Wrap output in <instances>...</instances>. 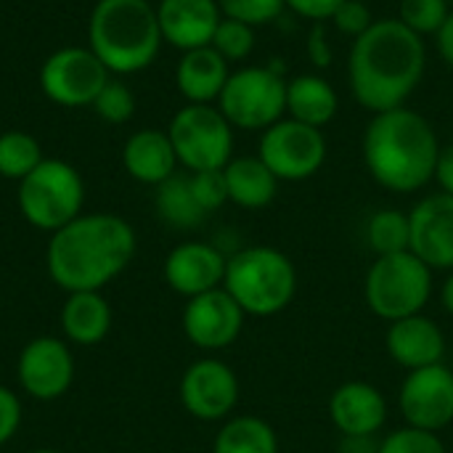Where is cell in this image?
Wrapping results in <instances>:
<instances>
[{
    "label": "cell",
    "instance_id": "6da1fadb",
    "mask_svg": "<svg viewBox=\"0 0 453 453\" xmlns=\"http://www.w3.org/2000/svg\"><path fill=\"white\" fill-rule=\"evenodd\" d=\"M425 66L427 48L417 32L401 19H374L350 48L348 80L353 98L374 114L406 106L425 77Z\"/></svg>",
    "mask_w": 453,
    "mask_h": 453
},
{
    "label": "cell",
    "instance_id": "7a4b0ae2",
    "mask_svg": "<svg viewBox=\"0 0 453 453\" xmlns=\"http://www.w3.org/2000/svg\"><path fill=\"white\" fill-rule=\"evenodd\" d=\"M133 226L111 212H82L56 234L45 250L50 281L69 292H101L135 257Z\"/></svg>",
    "mask_w": 453,
    "mask_h": 453
},
{
    "label": "cell",
    "instance_id": "3957f363",
    "mask_svg": "<svg viewBox=\"0 0 453 453\" xmlns=\"http://www.w3.org/2000/svg\"><path fill=\"white\" fill-rule=\"evenodd\" d=\"M361 154L377 186L393 194H414L435 180L441 141L425 114L398 106L372 117Z\"/></svg>",
    "mask_w": 453,
    "mask_h": 453
},
{
    "label": "cell",
    "instance_id": "277c9868",
    "mask_svg": "<svg viewBox=\"0 0 453 453\" xmlns=\"http://www.w3.org/2000/svg\"><path fill=\"white\" fill-rule=\"evenodd\" d=\"M157 5L149 0H98L88 19V48L109 74L149 69L162 48Z\"/></svg>",
    "mask_w": 453,
    "mask_h": 453
},
{
    "label": "cell",
    "instance_id": "5b68a950",
    "mask_svg": "<svg viewBox=\"0 0 453 453\" xmlns=\"http://www.w3.org/2000/svg\"><path fill=\"white\" fill-rule=\"evenodd\" d=\"M223 289L247 316L271 319L292 305L297 295V268L289 255L276 247H244L228 257Z\"/></svg>",
    "mask_w": 453,
    "mask_h": 453
},
{
    "label": "cell",
    "instance_id": "8992f818",
    "mask_svg": "<svg viewBox=\"0 0 453 453\" xmlns=\"http://www.w3.org/2000/svg\"><path fill=\"white\" fill-rule=\"evenodd\" d=\"M433 273L411 250L374 257L364 281L369 311L388 324L425 313L433 300Z\"/></svg>",
    "mask_w": 453,
    "mask_h": 453
},
{
    "label": "cell",
    "instance_id": "52a82bcc",
    "mask_svg": "<svg viewBox=\"0 0 453 453\" xmlns=\"http://www.w3.org/2000/svg\"><path fill=\"white\" fill-rule=\"evenodd\" d=\"M19 212L37 228L56 234L82 215L85 183L77 167L64 159H42L24 180H19Z\"/></svg>",
    "mask_w": 453,
    "mask_h": 453
},
{
    "label": "cell",
    "instance_id": "ba28073f",
    "mask_svg": "<svg viewBox=\"0 0 453 453\" xmlns=\"http://www.w3.org/2000/svg\"><path fill=\"white\" fill-rule=\"evenodd\" d=\"M167 135L178 165L188 173L223 170L234 159V127L212 104L180 106L167 125Z\"/></svg>",
    "mask_w": 453,
    "mask_h": 453
},
{
    "label": "cell",
    "instance_id": "9c48e42d",
    "mask_svg": "<svg viewBox=\"0 0 453 453\" xmlns=\"http://www.w3.org/2000/svg\"><path fill=\"white\" fill-rule=\"evenodd\" d=\"M218 109L236 130H268L287 111V80L276 66H244L231 72Z\"/></svg>",
    "mask_w": 453,
    "mask_h": 453
},
{
    "label": "cell",
    "instance_id": "30bf717a",
    "mask_svg": "<svg viewBox=\"0 0 453 453\" xmlns=\"http://www.w3.org/2000/svg\"><path fill=\"white\" fill-rule=\"evenodd\" d=\"M326 135L319 127L297 122L292 117L279 119L260 135L257 157L268 170L287 183H300L313 178L326 162Z\"/></svg>",
    "mask_w": 453,
    "mask_h": 453
},
{
    "label": "cell",
    "instance_id": "8fae6325",
    "mask_svg": "<svg viewBox=\"0 0 453 453\" xmlns=\"http://www.w3.org/2000/svg\"><path fill=\"white\" fill-rule=\"evenodd\" d=\"M109 82V69L101 58L82 45L53 50L40 66V90L48 101L64 109L93 106L96 96Z\"/></svg>",
    "mask_w": 453,
    "mask_h": 453
},
{
    "label": "cell",
    "instance_id": "7c38bea8",
    "mask_svg": "<svg viewBox=\"0 0 453 453\" xmlns=\"http://www.w3.org/2000/svg\"><path fill=\"white\" fill-rule=\"evenodd\" d=\"M178 395H180V406L194 419L226 422L234 417L239 406L242 388L236 372L226 361L215 356H204L183 372Z\"/></svg>",
    "mask_w": 453,
    "mask_h": 453
},
{
    "label": "cell",
    "instance_id": "4fadbf2b",
    "mask_svg": "<svg viewBox=\"0 0 453 453\" xmlns=\"http://www.w3.org/2000/svg\"><path fill=\"white\" fill-rule=\"evenodd\" d=\"M398 409L409 427L441 433L453 425V369L435 364L406 372L398 390Z\"/></svg>",
    "mask_w": 453,
    "mask_h": 453
},
{
    "label": "cell",
    "instance_id": "5bb4252c",
    "mask_svg": "<svg viewBox=\"0 0 453 453\" xmlns=\"http://www.w3.org/2000/svg\"><path fill=\"white\" fill-rule=\"evenodd\" d=\"M19 388L35 401H56L74 382V356L58 337H35L24 345L16 364Z\"/></svg>",
    "mask_w": 453,
    "mask_h": 453
},
{
    "label": "cell",
    "instance_id": "9a60e30c",
    "mask_svg": "<svg viewBox=\"0 0 453 453\" xmlns=\"http://www.w3.org/2000/svg\"><path fill=\"white\" fill-rule=\"evenodd\" d=\"M247 313L239 308V303L220 287L212 292H204L199 297H191L183 308V334L188 342L204 353H218L231 348L244 329Z\"/></svg>",
    "mask_w": 453,
    "mask_h": 453
},
{
    "label": "cell",
    "instance_id": "2e32d148",
    "mask_svg": "<svg viewBox=\"0 0 453 453\" xmlns=\"http://www.w3.org/2000/svg\"><path fill=\"white\" fill-rule=\"evenodd\" d=\"M411 252L433 271H453V196L438 191L419 199L411 212Z\"/></svg>",
    "mask_w": 453,
    "mask_h": 453
},
{
    "label": "cell",
    "instance_id": "e0dca14e",
    "mask_svg": "<svg viewBox=\"0 0 453 453\" xmlns=\"http://www.w3.org/2000/svg\"><path fill=\"white\" fill-rule=\"evenodd\" d=\"M226 263L228 257L218 247L207 242H183L170 250V255L165 257L162 273H165L167 287L175 295L191 300V297H199L204 292L223 287Z\"/></svg>",
    "mask_w": 453,
    "mask_h": 453
},
{
    "label": "cell",
    "instance_id": "ac0fdd59",
    "mask_svg": "<svg viewBox=\"0 0 453 453\" xmlns=\"http://www.w3.org/2000/svg\"><path fill=\"white\" fill-rule=\"evenodd\" d=\"M329 419L342 438H374L388 425V398L372 382H342L329 395Z\"/></svg>",
    "mask_w": 453,
    "mask_h": 453
},
{
    "label": "cell",
    "instance_id": "d6986e66",
    "mask_svg": "<svg viewBox=\"0 0 453 453\" xmlns=\"http://www.w3.org/2000/svg\"><path fill=\"white\" fill-rule=\"evenodd\" d=\"M388 356L406 372L427 369L443 364L446 358V334L438 321L425 313L388 324L385 334Z\"/></svg>",
    "mask_w": 453,
    "mask_h": 453
},
{
    "label": "cell",
    "instance_id": "ffe728a7",
    "mask_svg": "<svg viewBox=\"0 0 453 453\" xmlns=\"http://www.w3.org/2000/svg\"><path fill=\"white\" fill-rule=\"evenodd\" d=\"M157 19L162 40L186 53L212 42L223 13L218 0H159Z\"/></svg>",
    "mask_w": 453,
    "mask_h": 453
},
{
    "label": "cell",
    "instance_id": "44dd1931",
    "mask_svg": "<svg viewBox=\"0 0 453 453\" xmlns=\"http://www.w3.org/2000/svg\"><path fill=\"white\" fill-rule=\"evenodd\" d=\"M122 165L127 170V175L143 186H159L167 178L175 175L178 167V157L173 149V141L167 135V130H135L122 149Z\"/></svg>",
    "mask_w": 453,
    "mask_h": 453
},
{
    "label": "cell",
    "instance_id": "7402d4cb",
    "mask_svg": "<svg viewBox=\"0 0 453 453\" xmlns=\"http://www.w3.org/2000/svg\"><path fill=\"white\" fill-rule=\"evenodd\" d=\"M228 77V61L212 45L186 50L175 66V85L188 104H215Z\"/></svg>",
    "mask_w": 453,
    "mask_h": 453
},
{
    "label": "cell",
    "instance_id": "603a6c76",
    "mask_svg": "<svg viewBox=\"0 0 453 453\" xmlns=\"http://www.w3.org/2000/svg\"><path fill=\"white\" fill-rule=\"evenodd\" d=\"M58 319L66 342L80 348L98 345L111 329V308L101 292H69Z\"/></svg>",
    "mask_w": 453,
    "mask_h": 453
},
{
    "label": "cell",
    "instance_id": "cb8c5ba5",
    "mask_svg": "<svg viewBox=\"0 0 453 453\" xmlns=\"http://www.w3.org/2000/svg\"><path fill=\"white\" fill-rule=\"evenodd\" d=\"M228 202L242 210H263L279 194V178L268 170L260 157H234L226 167Z\"/></svg>",
    "mask_w": 453,
    "mask_h": 453
},
{
    "label": "cell",
    "instance_id": "d4e9b609",
    "mask_svg": "<svg viewBox=\"0 0 453 453\" xmlns=\"http://www.w3.org/2000/svg\"><path fill=\"white\" fill-rule=\"evenodd\" d=\"M340 109V96L321 74H297L287 80V111L292 119L324 130Z\"/></svg>",
    "mask_w": 453,
    "mask_h": 453
},
{
    "label": "cell",
    "instance_id": "484cf974",
    "mask_svg": "<svg viewBox=\"0 0 453 453\" xmlns=\"http://www.w3.org/2000/svg\"><path fill=\"white\" fill-rule=\"evenodd\" d=\"M212 453H279V435L260 417H231L218 430Z\"/></svg>",
    "mask_w": 453,
    "mask_h": 453
},
{
    "label": "cell",
    "instance_id": "4316f807",
    "mask_svg": "<svg viewBox=\"0 0 453 453\" xmlns=\"http://www.w3.org/2000/svg\"><path fill=\"white\" fill-rule=\"evenodd\" d=\"M157 215L173 226V228H180V231H188V228H196L202 226V220L207 218V212L199 207V202L194 199V191H191V183H188V175H173L167 178L165 183L157 186Z\"/></svg>",
    "mask_w": 453,
    "mask_h": 453
},
{
    "label": "cell",
    "instance_id": "83f0119b",
    "mask_svg": "<svg viewBox=\"0 0 453 453\" xmlns=\"http://www.w3.org/2000/svg\"><path fill=\"white\" fill-rule=\"evenodd\" d=\"M366 244L372 252L380 255H395L406 252L411 247V223L409 212L401 210H377L366 223Z\"/></svg>",
    "mask_w": 453,
    "mask_h": 453
},
{
    "label": "cell",
    "instance_id": "f1b7e54d",
    "mask_svg": "<svg viewBox=\"0 0 453 453\" xmlns=\"http://www.w3.org/2000/svg\"><path fill=\"white\" fill-rule=\"evenodd\" d=\"M40 141L24 130H8L0 135V175L8 180H24L42 162Z\"/></svg>",
    "mask_w": 453,
    "mask_h": 453
},
{
    "label": "cell",
    "instance_id": "f546056e",
    "mask_svg": "<svg viewBox=\"0 0 453 453\" xmlns=\"http://www.w3.org/2000/svg\"><path fill=\"white\" fill-rule=\"evenodd\" d=\"M449 16H451L449 0H401L398 5V19L419 37L438 35V29L446 24Z\"/></svg>",
    "mask_w": 453,
    "mask_h": 453
},
{
    "label": "cell",
    "instance_id": "4dcf8cb0",
    "mask_svg": "<svg viewBox=\"0 0 453 453\" xmlns=\"http://www.w3.org/2000/svg\"><path fill=\"white\" fill-rule=\"evenodd\" d=\"M228 64L231 61H244L255 50V27L242 24L236 19H220L212 42H210Z\"/></svg>",
    "mask_w": 453,
    "mask_h": 453
},
{
    "label": "cell",
    "instance_id": "1f68e13d",
    "mask_svg": "<svg viewBox=\"0 0 453 453\" xmlns=\"http://www.w3.org/2000/svg\"><path fill=\"white\" fill-rule=\"evenodd\" d=\"M93 111L104 122H109V125H122V122H127L135 114V96H133V90L125 82L109 80L104 85V90L96 96Z\"/></svg>",
    "mask_w": 453,
    "mask_h": 453
},
{
    "label": "cell",
    "instance_id": "d6a6232c",
    "mask_svg": "<svg viewBox=\"0 0 453 453\" xmlns=\"http://www.w3.org/2000/svg\"><path fill=\"white\" fill-rule=\"evenodd\" d=\"M377 453H449L446 443L438 433L417 430V427H398L380 441Z\"/></svg>",
    "mask_w": 453,
    "mask_h": 453
},
{
    "label": "cell",
    "instance_id": "836d02e7",
    "mask_svg": "<svg viewBox=\"0 0 453 453\" xmlns=\"http://www.w3.org/2000/svg\"><path fill=\"white\" fill-rule=\"evenodd\" d=\"M218 5L226 19H236L250 27L271 24L287 8L284 0H218Z\"/></svg>",
    "mask_w": 453,
    "mask_h": 453
},
{
    "label": "cell",
    "instance_id": "e575fe53",
    "mask_svg": "<svg viewBox=\"0 0 453 453\" xmlns=\"http://www.w3.org/2000/svg\"><path fill=\"white\" fill-rule=\"evenodd\" d=\"M194 199L199 202V207L210 215L215 210H220L228 202V188H226V175L223 170H204V173H191L188 175Z\"/></svg>",
    "mask_w": 453,
    "mask_h": 453
},
{
    "label": "cell",
    "instance_id": "d590c367",
    "mask_svg": "<svg viewBox=\"0 0 453 453\" xmlns=\"http://www.w3.org/2000/svg\"><path fill=\"white\" fill-rule=\"evenodd\" d=\"M332 21H334L337 32H342V35H348V37L356 40V37H361L374 24V16H372L369 5L364 0H345L334 11Z\"/></svg>",
    "mask_w": 453,
    "mask_h": 453
},
{
    "label": "cell",
    "instance_id": "8d00e7d4",
    "mask_svg": "<svg viewBox=\"0 0 453 453\" xmlns=\"http://www.w3.org/2000/svg\"><path fill=\"white\" fill-rule=\"evenodd\" d=\"M21 427V401L13 390L0 385V449L13 441Z\"/></svg>",
    "mask_w": 453,
    "mask_h": 453
},
{
    "label": "cell",
    "instance_id": "74e56055",
    "mask_svg": "<svg viewBox=\"0 0 453 453\" xmlns=\"http://www.w3.org/2000/svg\"><path fill=\"white\" fill-rule=\"evenodd\" d=\"M345 0H284V5L289 11H295L303 19H311L313 24H324L332 21L334 11L342 5Z\"/></svg>",
    "mask_w": 453,
    "mask_h": 453
},
{
    "label": "cell",
    "instance_id": "f35d334b",
    "mask_svg": "<svg viewBox=\"0 0 453 453\" xmlns=\"http://www.w3.org/2000/svg\"><path fill=\"white\" fill-rule=\"evenodd\" d=\"M308 56L316 66H329L332 64V50H329V42H326V29L324 24H313L311 29V37H308Z\"/></svg>",
    "mask_w": 453,
    "mask_h": 453
},
{
    "label": "cell",
    "instance_id": "ab89813d",
    "mask_svg": "<svg viewBox=\"0 0 453 453\" xmlns=\"http://www.w3.org/2000/svg\"><path fill=\"white\" fill-rule=\"evenodd\" d=\"M435 180H438L443 194L453 196V143L441 146V157H438V167H435Z\"/></svg>",
    "mask_w": 453,
    "mask_h": 453
},
{
    "label": "cell",
    "instance_id": "60d3db41",
    "mask_svg": "<svg viewBox=\"0 0 453 453\" xmlns=\"http://www.w3.org/2000/svg\"><path fill=\"white\" fill-rule=\"evenodd\" d=\"M435 45H438V53H441V58L449 64L453 69V11L451 16L446 19V24L438 29V35H435Z\"/></svg>",
    "mask_w": 453,
    "mask_h": 453
},
{
    "label": "cell",
    "instance_id": "b9f144b4",
    "mask_svg": "<svg viewBox=\"0 0 453 453\" xmlns=\"http://www.w3.org/2000/svg\"><path fill=\"white\" fill-rule=\"evenodd\" d=\"M441 305L446 308L449 316H453V271H449V276L441 287Z\"/></svg>",
    "mask_w": 453,
    "mask_h": 453
},
{
    "label": "cell",
    "instance_id": "7bdbcfd3",
    "mask_svg": "<svg viewBox=\"0 0 453 453\" xmlns=\"http://www.w3.org/2000/svg\"><path fill=\"white\" fill-rule=\"evenodd\" d=\"M29 453H61V451H56V449H37V451H29Z\"/></svg>",
    "mask_w": 453,
    "mask_h": 453
}]
</instances>
